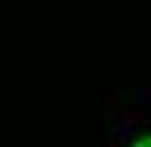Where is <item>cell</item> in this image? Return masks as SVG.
I'll return each mask as SVG.
<instances>
[{
    "label": "cell",
    "instance_id": "cell-1",
    "mask_svg": "<svg viewBox=\"0 0 151 147\" xmlns=\"http://www.w3.org/2000/svg\"><path fill=\"white\" fill-rule=\"evenodd\" d=\"M129 147H151V132H147V136H140V140H132Z\"/></svg>",
    "mask_w": 151,
    "mask_h": 147
}]
</instances>
